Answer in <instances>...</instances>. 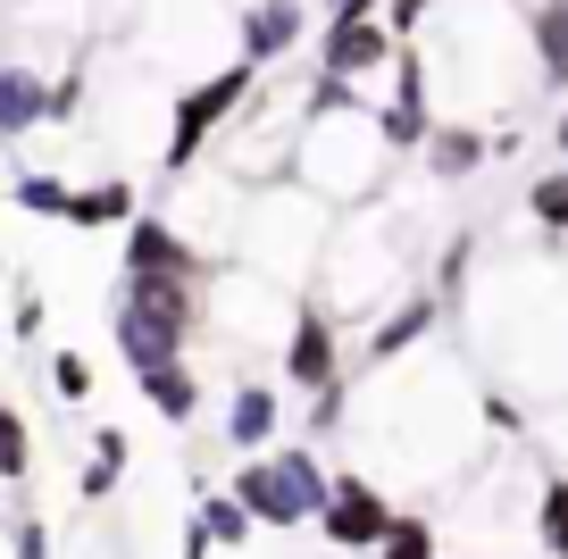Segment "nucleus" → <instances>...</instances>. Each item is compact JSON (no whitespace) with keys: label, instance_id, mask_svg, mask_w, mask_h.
Segmentation results:
<instances>
[{"label":"nucleus","instance_id":"obj_1","mask_svg":"<svg viewBox=\"0 0 568 559\" xmlns=\"http://www.w3.org/2000/svg\"><path fill=\"white\" fill-rule=\"evenodd\" d=\"M393 134L368 101H335V109H310L302 125V151H293V184L326 201V210H368L385 201V175H393Z\"/></svg>","mask_w":568,"mask_h":559},{"label":"nucleus","instance_id":"obj_2","mask_svg":"<svg viewBox=\"0 0 568 559\" xmlns=\"http://www.w3.org/2000/svg\"><path fill=\"white\" fill-rule=\"evenodd\" d=\"M210 326V284H168V276H118L109 301V343L134 376L193 359V334Z\"/></svg>","mask_w":568,"mask_h":559},{"label":"nucleus","instance_id":"obj_3","mask_svg":"<svg viewBox=\"0 0 568 559\" xmlns=\"http://www.w3.org/2000/svg\"><path fill=\"white\" fill-rule=\"evenodd\" d=\"M125 42L160 75H217L226 59H243V9L234 0H142Z\"/></svg>","mask_w":568,"mask_h":559},{"label":"nucleus","instance_id":"obj_4","mask_svg":"<svg viewBox=\"0 0 568 559\" xmlns=\"http://www.w3.org/2000/svg\"><path fill=\"white\" fill-rule=\"evenodd\" d=\"M326 243H335V210L293 175H276V184H260L243 201V251L267 276H310L326 260Z\"/></svg>","mask_w":568,"mask_h":559},{"label":"nucleus","instance_id":"obj_5","mask_svg":"<svg viewBox=\"0 0 568 559\" xmlns=\"http://www.w3.org/2000/svg\"><path fill=\"white\" fill-rule=\"evenodd\" d=\"M251 92H267V68L260 59H226L217 75H193V84L168 101V134H160V167L168 175H193L201 159L226 142V125L251 109Z\"/></svg>","mask_w":568,"mask_h":559},{"label":"nucleus","instance_id":"obj_6","mask_svg":"<svg viewBox=\"0 0 568 559\" xmlns=\"http://www.w3.org/2000/svg\"><path fill=\"white\" fill-rule=\"evenodd\" d=\"M226 492L267 526V535H293V526H318L335 476L318 468V451H251L243 468L226 476Z\"/></svg>","mask_w":568,"mask_h":559},{"label":"nucleus","instance_id":"obj_7","mask_svg":"<svg viewBox=\"0 0 568 559\" xmlns=\"http://www.w3.org/2000/svg\"><path fill=\"white\" fill-rule=\"evenodd\" d=\"M402 51H409V42L393 34L385 18H343V26H326V34H318V75H335V84L368 92L376 75L402 68Z\"/></svg>","mask_w":568,"mask_h":559},{"label":"nucleus","instance_id":"obj_8","mask_svg":"<svg viewBox=\"0 0 568 559\" xmlns=\"http://www.w3.org/2000/svg\"><path fill=\"white\" fill-rule=\"evenodd\" d=\"M318 526H326V542H335V551H385V535H393L402 518H393V501H385L359 468H343L335 492H326V509H318Z\"/></svg>","mask_w":568,"mask_h":559},{"label":"nucleus","instance_id":"obj_9","mask_svg":"<svg viewBox=\"0 0 568 559\" xmlns=\"http://www.w3.org/2000/svg\"><path fill=\"white\" fill-rule=\"evenodd\" d=\"M284 376L302 393L343 385V317L326 309V301H302V317L284 326Z\"/></svg>","mask_w":568,"mask_h":559},{"label":"nucleus","instance_id":"obj_10","mask_svg":"<svg viewBox=\"0 0 568 559\" xmlns=\"http://www.w3.org/2000/svg\"><path fill=\"white\" fill-rule=\"evenodd\" d=\"M435 317H444V293L435 284H418V293H402L393 309H376V326H368V343H359V359L368 367H393V359H409V350L435 334Z\"/></svg>","mask_w":568,"mask_h":559},{"label":"nucleus","instance_id":"obj_11","mask_svg":"<svg viewBox=\"0 0 568 559\" xmlns=\"http://www.w3.org/2000/svg\"><path fill=\"white\" fill-rule=\"evenodd\" d=\"M302 42H310V0H251L243 9V59L284 68Z\"/></svg>","mask_w":568,"mask_h":559},{"label":"nucleus","instance_id":"obj_12","mask_svg":"<svg viewBox=\"0 0 568 559\" xmlns=\"http://www.w3.org/2000/svg\"><path fill=\"white\" fill-rule=\"evenodd\" d=\"M51 125V75L34 59H9L0 68V142H34Z\"/></svg>","mask_w":568,"mask_h":559},{"label":"nucleus","instance_id":"obj_13","mask_svg":"<svg viewBox=\"0 0 568 559\" xmlns=\"http://www.w3.org/2000/svg\"><path fill=\"white\" fill-rule=\"evenodd\" d=\"M418 159H426V175H435V184H468V175L494 159V134H485L477 118H444L435 134H426Z\"/></svg>","mask_w":568,"mask_h":559},{"label":"nucleus","instance_id":"obj_14","mask_svg":"<svg viewBox=\"0 0 568 559\" xmlns=\"http://www.w3.org/2000/svg\"><path fill=\"white\" fill-rule=\"evenodd\" d=\"M134 217H142L134 175H92V184H75V201H68V226H84V234H125Z\"/></svg>","mask_w":568,"mask_h":559},{"label":"nucleus","instance_id":"obj_15","mask_svg":"<svg viewBox=\"0 0 568 559\" xmlns=\"http://www.w3.org/2000/svg\"><path fill=\"white\" fill-rule=\"evenodd\" d=\"M276 418H284V402H276V385H260V376H251V385H234L226 393V451H267V443H276Z\"/></svg>","mask_w":568,"mask_h":559},{"label":"nucleus","instance_id":"obj_16","mask_svg":"<svg viewBox=\"0 0 568 559\" xmlns=\"http://www.w3.org/2000/svg\"><path fill=\"white\" fill-rule=\"evenodd\" d=\"M527 42H535V84L568 92V0H527Z\"/></svg>","mask_w":568,"mask_h":559},{"label":"nucleus","instance_id":"obj_17","mask_svg":"<svg viewBox=\"0 0 568 559\" xmlns=\"http://www.w3.org/2000/svg\"><path fill=\"white\" fill-rule=\"evenodd\" d=\"M134 385H142V402L160 409V426H176V435L201 418V367H193V359H176V367H151V376H134Z\"/></svg>","mask_w":568,"mask_h":559},{"label":"nucleus","instance_id":"obj_18","mask_svg":"<svg viewBox=\"0 0 568 559\" xmlns=\"http://www.w3.org/2000/svg\"><path fill=\"white\" fill-rule=\"evenodd\" d=\"M193 518L210 526L217 542H260V518H251V509L234 501V492H210L201 476H193Z\"/></svg>","mask_w":568,"mask_h":559},{"label":"nucleus","instance_id":"obj_19","mask_svg":"<svg viewBox=\"0 0 568 559\" xmlns=\"http://www.w3.org/2000/svg\"><path fill=\"white\" fill-rule=\"evenodd\" d=\"M535 542H544V559H568V468H551L535 492Z\"/></svg>","mask_w":568,"mask_h":559},{"label":"nucleus","instance_id":"obj_20","mask_svg":"<svg viewBox=\"0 0 568 559\" xmlns=\"http://www.w3.org/2000/svg\"><path fill=\"white\" fill-rule=\"evenodd\" d=\"M9 201H18L26 217H59V226H68V201H75V184H68V175H51V167H26L18 184H9Z\"/></svg>","mask_w":568,"mask_h":559},{"label":"nucleus","instance_id":"obj_21","mask_svg":"<svg viewBox=\"0 0 568 559\" xmlns=\"http://www.w3.org/2000/svg\"><path fill=\"white\" fill-rule=\"evenodd\" d=\"M527 217L551 234V243H568V167H544L527 184Z\"/></svg>","mask_w":568,"mask_h":559},{"label":"nucleus","instance_id":"obj_22","mask_svg":"<svg viewBox=\"0 0 568 559\" xmlns=\"http://www.w3.org/2000/svg\"><path fill=\"white\" fill-rule=\"evenodd\" d=\"M26 468H34V435H26L18 409L0 402V485H26Z\"/></svg>","mask_w":568,"mask_h":559},{"label":"nucleus","instance_id":"obj_23","mask_svg":"<svg viewBox=\"0 0 568 559\" xmlns=\"http://www.w3.org/2000/svg\"><path fill=\"white\" fill-rule=\"evenodd\" d=\"M118 485H125V459H101V451H92V459H84V476H75V492H84L92 509L118 501Z\"/></svg>","mask_w":568,"mask_h":559},{"label":"nucleus","instance_id":"obj_24","mask_svg":"<svg viewBox=\"0 0 568 559\" xmlns=\"http://www.w3.org/2000/svg\"><path fill=\"white\" fill-rule=\"evenodd\" d=\"M376 559H435V526H426V518H402Z\"/></svg>","mask_w":568,"mask_h":559},{"label":"nucleus","instance_id":"obj_25","mask_svg":"<svg viewBox=\"0 0 568 559\" xmlns=\"http://www.w3.org/2000/svg\"><path fill=\"white\" fill-rule=\"evenodd\" d=\"M51 393H68V402L92 393V359H84V350H51Z\"/></svg>","mask_w":568,"mask_h":559},{"label":"nucleus","instance_id":"obj_26","mask_svg":"<svg viewBox=\"0 0 568 559\" xmlns=\"http://www.w3.org/2000/svg\"><path fill=\"white\" fill-rule=\"evenodd\" d=\"M9 559H51V526L18 518V526H9Z\"/></svg>","mask_w":568,"mask_h":559},{"label":"nucleus","instance_id":"obj_27","mask_svg":"<svg viewBox=\"0 0 568 559\" xmlns=\"http://www.w3.org/2000/svg\"><path fill=\"white\" fill-rule=\"evenodd\" d=\"M426 9H435V0H385V26H393V34H402V42H418Z\"/></svg>","mask_w":568,"mask_h":559},{"label":"nucleus","instance_id":"obj_28","mask_svg":"<svg viewBox=\"0 0 568 559\" xmlns=\"http://www.w3.org/2000/svg\"><path fill=\"white\" fill-rule=\"evenodd\" d=\"M9 334H42V293H18V309H9Z\"/></svg>","mask_w":568,"mask_h":559},{"label":"nucleus","instance_id":"obj_29","mask_svg":"<svg viewBox=\"0 0 568 559\" xmlns=\"http://www.w3.org/2000/svg\"><path fill=\"white\" fill-rule=\"evenodd\" d=\"M92 451H101V459H134V443H125V426H101V435H92Z\"/></svg>","mask_w":568,"mask_h":559},{"label":"nucleus","instance_id":"obj_30","mask_svg":"<svg viewBox=\"0 0 568 559\" xmlns=\"http://www.w3.org/2000/svg\"><path fill=\"white\" fill-rule=\"evenodd\" d=\"M551 159L568 167V101H560V118H551Z\"/></svg>","mask_w":568,"mask_h":559},{"label":"nucleus","instance_id":"obj_31","mask_svg":"<svg viewBox=\"0 0 568 559\" xmlns=\"http://www.w3.org/2000/svg\"><path fill=\"white\" fill-rule=\"evenodd\" d=\"M435 9H452V0H435Z\"/></svg>","mask_w":568,"mask_h":559}]
</instances>
